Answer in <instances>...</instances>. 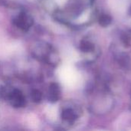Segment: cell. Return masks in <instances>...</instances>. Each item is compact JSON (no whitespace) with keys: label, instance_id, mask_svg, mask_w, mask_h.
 <instances>
[{"label":"cell","instance_id":"cell-1","mask_svg":"<svg viewBox=\"0 0 131 131\" xmlns=\"http://www.w3.org/2000/svg\"><path fill=\"white\" fill-rule=\"evenodd\" d=\"M87 0H41L44 10L54 20L65 25H79L88 21Z\"/></svg>","mask_w":131,"mask_h":131},{"label":"cell","instance_id":"cell-2","mask_svg":"<svg viewBox=\"0 0 131 131\" xmlns=\"http://www.w3.org/2000/svg\"><path fill=\"white\" fill-rule=\"evenodd\" d=\"M2 98L15 107H24L27 101L24 92L19 88L11 85L2 86Z\"/></svg>","mask_w":131,"mask_h":131},{"label":"cell","instance_id":"cell-3","mask_svg":"<svg viewBox=\"0 0 131 131\" xmlns=\"http://www.w3.org/2000/svg\"><path fill=\"white\" fill-rule=\"evenodd\" d=\"M2 86L0 85V99L2 98Z\"/></svg>","mask_w":131,"mask_h":131}]
</instances>
